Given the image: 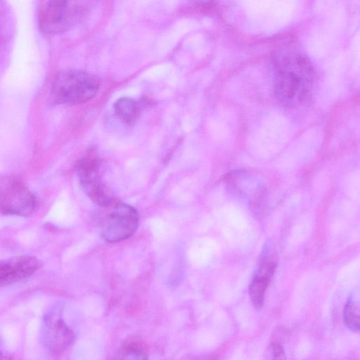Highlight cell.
<instances>
[{"instance_id":"6da1fadb","label":"cell","mask_w":360,"mask_h":360,"mask_svg":"<svg viewBox=\"0 0 360 360\" xmlns=\"http://www.w3.org/2000/svg\"><path fill=\"white\" fill-rule=\"evenodd\" d=\"M274 92L288 108L302 105L310 98L314 69L309 58L294 44H285L273 56Z\"/></svg>"},{"instance_id":"7a4b0ae2","label":"cell","mask_w":360,"mask_h":360,"mask_svg":"<svg viewBox=\"0 0 360 360\" xmlns=\"http://www.w3.org/2000/svg\"><path fill=\"white\" fill-rule=\"evenodd\" d=\"M100 83L99 78L91 73L76 69L64 70L53 80L52 98L57 104L83 103L96 96Z\"/></svg>"},{"instance_id":"3957f363","label":"cell","mask_w":360,"mask_h":360,"mask_svg":"<svg viewBox=\"0 0 360 360\" xmlns=\"http://www.w3.org/2000/svg\"><path fill=\"white\" fill-rule=\"evenodd\" d=\"M104 216L101 222V234L108 243H117L132 236L139 225V214L132 206L115 200L102 207Z\"/></svg>"},{"instance_id":"277c9868","label":"cell","mask_w":360,"mask_h":360,"mask_svg":"<svg viewBox=\"0 0 360 360\" xmlns=\"http://www.w3.org/2000/svg\"><path fill=\"white\" fill-rule=\"evenodd\" d=\"M84 11V0H49L40 15V27L47 34L63 33L79 21Z\"/></svg>"},{"instance_id":"5b68a950","label":"cell","mask_w":360,"mask_h":360,"mask_svg":"<svg viewBox=\"0 0 360 360\" xmlns=\"http://www.w3.org/2000/svg\"><path fill=\"white\" fill-rule=\"evenodd\" d=\"M63 304H56L46 311L41 321V344L53 354L63 353L75 340V334L63 319Z\"/></svg>"},{"instance_id":"8992f818","label":"cell","mask_w":360,"mask_h":360,"mask_svg":"<svg viewBox=\"0 0 360 360\" xmlns=\"http://www.w3.org/2000/svg\"><path fill=\"white\" fill-rule=\"evenodd\" d=\"M76 172L81 188L95 204L103 207L115 200L102 181L99 160L91 157L82 158L77 162Z\"/></svg>"},{"instance_id":"52a82bcc","label":"cell","mask_w":360,"mask_h":360,"mask_svg":"<svg viewBox=\"0 0 360 360\" xmlns=\"http://www.w3.org/2000/svg\"><path fill=\"white\" fill-rule=\"evenodd\" d=\"M36 198L21 181L13 178L0 179V212L5 214L28 216L35 210Z\"/></svg>"},{"instance_id":"ba28073f","label":"cell","mask_w":360,"mask_h":360,"mask_svg":"<svg viewBox=\"0 0 360 360\" xmlns=\"http://www.w3.org/2000/svg\"><path fill=\"white\" fill-rule=\"evenodd\" d=\"M277 259L274 250L270 245H266L262 253L259 266L249 287L250 297L257 309L262 308L265 292L274 274Z\"/></svg>"},{"instance_id":"9c48e42d","label":"cell","mask_w":360,"mask_h":360,"mask_svg":"<svg viewBox=\"0 0 360 360\" xmlns=\"http://www.w3.org/2000/svg\"><path fill=\"white\" fill-rule=\"evenodd\" d=\"M39 267V260L30 255H18L0 260V287L32 276Z\"/></svg>"},{"instance_id":"30bf717a","label":"cell","mask_w":360,"mask_h":360,"mask_svg":"<svg viewBox=\"0 0 360 360\" xmlns=\"http://www.w3.org/2000/svg\"><path fill=\"white\" fill-rule=\"evenodd\" d=\"M114 110L118 117L125 124H134L140 115V104L135 100L122 97L116 101Z\"/></svg>"},{"instance_id":"8fae6325","label":"cell","mask_w":360,"mask_h":360,"mask_svg":"<svg viewBox=\"0 0 360 360\" xmlns=\"http://www.w3.org/2000/svg\"><path fill=\"white\" fill-rule=\"evenodd\" d=\"M343 314L347 327L354 332H359V304L354 293H352L348 297Z\"/></svg>"},{"instance_id":"7c38bea8","label":"cell","mask_w":360,"mask_h":360,"mask_svg":"<svg viewBox=\"0 0 360 360\" xmlns=\"http://www.w3.org/2000/svg\"><path fill=\"white\" fill-rule=\"evenodd\" d=\"M116 359H146L147 352L145 347L135 341L127 342L119 349Z\"/></svg>"},{"instance_id":"4fadbf2b","label":"cell","mask_w":360,"mask_h":360,"mask_svg":"<svg viewBox=\"0 0 360 360\" xmlns=\"http://www.w3.org/2000/svg\"><path fill=\"white\" fill-rule=\"evenodd\" d=\"M191 1L197 4H209L212 1H213L214 0H191Z\"/></svg>"},{"instance_id":"5bb4252c","label":"cell","mask_w":360,"mask_h":360,"mask_svg":"<svg viewBox=\"0 0 360 360\" xmlns=\"http://www.w3.org/2000/svg\"><path fill=\"white\" fill-rule=\"evenodd\" d=\"M6 357L4 356V354H2L1 351L0 350V359H5Z\"/></svg>"}]
</instances>
